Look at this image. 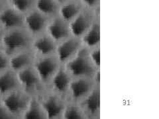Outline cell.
Wrapping results in <instances>:
<instances>
[{"label":"cell","mask_w":159,"mask_h":119,"mask_svg":"<svg viewBox=\"0 0 159 119\" xmlns=\"http://www.w3.org/2000/svg\"><path fill=\"white\" fill-rule=\"evenodd\" d=\"M33 37L25 27L6 31L3 33L0 49L9 56L31 49Z\"/></svg>","instance_id":"6da1fadb"},{"label":"cell","mask_w":159,"mask_h":119,"mask_svg":"<svg viewBox=\"0 0 159 119\" xmlns=\"http://www.w3.org/2000/svg\"><path fill=\"white\" fill-rule=\"evenodd\" d=\"M31 97L19 89L0 98V101L13 118H21Z\"/></svg>","instance_id":"7a4b0ae2"},{"label":"cell","mask_w":159,"mask_h":119,"mask_svg":"<svg viewBox=\"0 0 159 119\" xmlns=\"http://www.w3.org/2000/svg\"><path fill=\"white\" fill-rule=\"evenodd\" d=\"M17 75L21 89L29 95L39 96L44 91L45 86L33 66L17 72Z\"/></svg>","instance_id":"3957f363"},{"label":"cell","mask_w":159,"mask_h":119,"mask_svg":"<svg viewBox=\"0 0 159 119\" xmlns=\"http://www.w3.org/2000/svg\"><path fill=\"white\" fill-rule=\"evenodd\" d=\"M49 19L34 8L24 15V27L33 37H36L46 32Z\"/></svg>","instance_id":"277c9868"},{"label":"cell","mask_w":159,"mask_h":119,"mask_svg":"<svg viewBox=\"0 0 159 119\" xmlns=\"http://www.w3.org/2000/svg\"><path fill=\"white\" fill-rule=\"evenodd\" d=\"M37 75L47 86L56 72L57 62L50 56H36L33 64Z\"/></svg>","instance_id":"5b68a950"},{"label":"cell","mask_w":159,"mask_h":119,"mask_svg":"<svg viewBox=\"0 0 159 119\" xmlns=\"http://www.w3.org/2000/svg\"><path fill=\"white\" fill-rule=\"evenodd\" d=\"M0 25L5 31L24 27V15L7 4L0 12Z\"/></svg>","instance_id":"8992f818"},{"label":"cell","mask_w":159,"mask_h":119,"mask_svg":"<svg viewBox=\"0 0 159 119\" xmlns=\"http://www.w3.org/2000/svg\"><path fill=\"white\" fill-rule=\"evenodd\" d=\"M54 48V41L46 32L33 37L31 49L36 56H50Z\"/></svg>","instance_id":"52a82bcc"},{"label":"cell","mask_w":159,"mask_h":119,"mask_svg":"<svg viewBox=\"0 0 159 119\" xmlns=\"http://www.w3.org/2000/svg\"><path fill=\"white\" fill-rule=\"evenodd\" d=\"M36 55L31 49L16 53L9 56V68L17 72L21 69L32 66Z\"/></svg>","instance_id":"ba28073f"},{"label":"cell","mask_w":159,"mask_h":119,"mask_svg":"<svg viewBox=\"0 0 159 119\" xmlns=\"http://www.w3.org/2000/svg\"><path fill=\"white\" fill-rule=\"evenodd\" d=\"M19 89L21 88L17 72L9 68L0 73V98Z\"/></svg>","instance_id":"9c48e42d"},{"label":"cell","mask_w":159,"mask_h":119,"mask_svg":"<svg viewBox=\"0 0 159 119\" xmlns=\"http://www.w3.org/2000/svg\"><path fill=\"white\" fill-rule=\"evenodd\" d=\"M39 98L47 118H53L58 116L61 111L62 107L55 97L45 95L44 91L39 96Z\"/></svg>","instance_id":"30bf717a"},{"label":"cell","mask_w":159,"mask_h":119,"mask_svg":"<svg viewBox=\"0 0 159 119\" xmlns=\"http://www.w3.org/2000/svg\"><path fill=\"white\" fill-rule=\"evenodd\" d=\"M82 7L78 0H67L59 4L58 11L64 21H70L82 11Z\"/></svg>","instance_id":"8fae6325"},{"label":"cell","mask_w":159,"mask_h":119,"mask_svg":"<svg viewBox=\"0 0 159 119\" xmlns=\"http://www.w3.org/2000/svg\"><path fill=\"white\" fill-rule=\"evenodd\" d=\"M23 119L47 118L39 96H32L21 117Z\"/></svg>","instance_id":"7c38bea8"},{"label":"cell","mask_w":159,"mask_h":119,"mask_svg":"<svg viewBox=\"0 0 159 119\" xmlns=\"http://www.w3.org/2000/svg\"><path fill=\"white\" fill-rule=\"evenodd\" d=\"M46 33L53 41H57L65 37L67 31L65 26L58 18L52 17L49 19L46 29Z\"/></svg>","instance_id":"4fadbf2b"},{"label":"cell","mask_w":159,"mask_h":119,"mask_svg":"<svg viewBox=\"0 0 159 119\" xmlns=\"http://www.w3.org/2000/svg\"><path fill=\"white\" fill-rule=\"evenodd\" d=\"M68 69L74 76L86 75L91 72L92 69L84 56H80L69 64Z\"/></svg>","instance_id":"5bb4252c"},{"label":"cell","mask_w":159,"mask_h":119,"mask_svg":"<svg viewBox=\"0 0 159 119\" xmlns=\"http://www.w3.org/2000/svg\"><path fill=\"white\" fill-rule=\"evenodd\" d=\"M58 6L55 0H35L34 8L51 18L58 12Z\"/></svg>","instance_id":"9a60e30c"},{"label":"cell","mask_w":159,"mask_h":119,"mask_svg":"<svg viewBox=\"0 0 159 119\" xmlns=\"http://www.w3.org/2000/svg\"><path fill=\"white\" fill-rule=\"evenodd\" d=\"M88 23L87 14L81 11L73 19L71 23V31L72 33L76 36L80 35L86 29Z\"/></svg>","instance_id":"2e32d148"},{"label":"cell","mask_w":159,"mask_h":119,"mask_svg":"<svg viewBox=\"0 0 159 119\" xmlns=\"http://www.w3.org/2000/svg\"><path fill=\"white\" fill-rule=\"evenodd\" d=\"M35 0H9L7 5L23 15L34 7Z\"/></svg>","instance_id":"e0dca14e"},{"label":"cell","mask_w":159,"mask_h":119,"mask_svg":"<svg viewBox=\"0 0 159 119\" xmlns=\"http://www.w3.org/2000/svg\"><path fill=\"white\" fill-rule=\"evenodd\" d=\"M78 47V43L74 41H69L61 44L57 50L58 56L61 60H65L72 53L76 51Z\"/></svg>","instance_id":"ac0fdd59"},{"label":"cell","mask_w":159,"mask_h":119,"mask_svg":"<svg viewBox=\"0 0 159 119\" xmlns=\"http://www.w3.org/2000/svg\"><path fill=\"white\" fill-rule=\"evenodd\" d=\"M51 80H52V86L58 91H62L66 89L68 83V77L66 74L62 71L59 72L53 75Z\"/></svg>","instance_id":"d6986e66"},{"label":"cell","mask_w":159,"mask_h":119,"mask_svg":"<svg viewBox=\"0 0 159 119\" xmlns=\"http://www.w3.org/2000/svg\"><path fill=\"white\" fill-rule=\"evenodd\" d=\"M89 89V84L87 82L84 80H79L74 82L71 86V90L72 95L78 98L86 94Z\"/></svg>","instance_id":"ffe728a7"},{"label":"cell","mask_w":159,"mask_h":119,"mask_svg":"<svg viewBox=\"0 0 159 119\" xmlns=\"http://www.w3.org/2000/svg\"><path fill=\"white\" fill-rule=\"evenodd\" d=\"M99 41V31L97 25L92 27L84 37V42L87 45L92 46L96 45Z\"/></svg>","instance_id":"44dd1931"},{"label":"cell","mask_w":159,"mask_h":119,"mask_svg":"<svg viewBox=\"0 0 159 119\" xmlns=\"http://www.w3.org/2000/svg\"><path fill=\"white\" fill-rule=\"evenodd\" d=\"M86 106L91 113L96 112L99 108V95L97 91L93 92L86 101Z\"/></svg>","instance_id":"7402d4cb"},{"label":"cell","mask_w":159,"mask_h":119,"mask_svg":"<svg viewBox=\"0 0 159 119\" xmlns=\"http://www.w3.org/2000/svg\"><path fill=\"white\" fill-rule=\"evenodd\" d=\"M9 69V56L0 49V73Z\"/></svg>","instance_id":"603a6c76"},{"label":"cell","mask_w":159,"mask_h":119,"mask_svg":"<svg viewBox=\"0 0 159 119\" xmlns=\"http://www.w3.org/2000/svg\"><path fill=\"white\" fill-rule=\"evenodd\" d=\"M64 118L67 119H78L82 118V115L76 108L69 107L64 114Z\"/></svg>","instance_id":"cb8c5ba5"},{"label":"cell","mask_w":159,"mask_h":119,"mask_svg":"<svg viewBox=\"0 0 159 119\" xmlns=\"http://www.w3.org/2000/svg\"><path fill=\"white\" fill-rule=\"evenodd\" d=\"M82 6L87 8L96 7L99 3V0H78Z\"/></svg>","instance_id":"d4e9b609"},{"label":"cell","mask_w":159,"mask_h":119,"mask_svg":"<svg viewBox=\"0 0 159 119\" xmlns=\"http://www.w3.org/2000/svg\"><path fill=\"white\" fill-rule=\"evenodd\" d=\"M13 117L6 110L2 102L0 101V119H12Z\"/></svg>","instance_id":"484cf974"},{"label":"cell","mask_w":159,"mask_h":119,"mask_svg":"<svg viewBox=\"0 0 159 119\" xmlns=\"http://www.w3.org/2000/svg\"><path fill=\"white\" fill-rule=\"evenodd\" d=\"M91 58L96 65L99 66V64H100V52H99V50H96L92 53Z\"/></svg>","instance_id":"4316f807"},{"label":"cell","mask_w":159,"mask_h":119,"mask_svg":"<svg viewBox=\"0 0 159 119\" xmlns=\"http://www.w3.org/2000/svg\"><path fill=\"white\" fill-rule=\"evenodd\" d=\"M4 32H5V31L3 29V28L2 27V26L0 25V42H1L2 38V37H3V35Z\"/></svg>","instance_id":"83f0119b"},{"label":"cell","mask_w":159,"mask_h":119,"mask_svg":"<svg viewBox=\"0 0 159 119\" xmlns=\"http://www.w3.org/2000/svg\"><path fill=\"white\" fill-rule=\"evenodd\" d=\"M7 4H6V3H3L1 0H0V12H1V11L3 9V7L6 6Z\"/></svg>","instance_id":"f1b7e54d"},{"label":"cell","mask_w":159,"mask_h":119,"mask_svg":"<svg viewBox=\"0 0 159 119\" xmlns=\"http://www.w3.org/2000/svg\"><path fill=\"white\" fill-rule=\"evenodd\" d=\"M1 1H2L3 3H4L7 4L8 2H9V0H1Z\"/></svg>","instance_id":"f546056e"}]
</instances>
